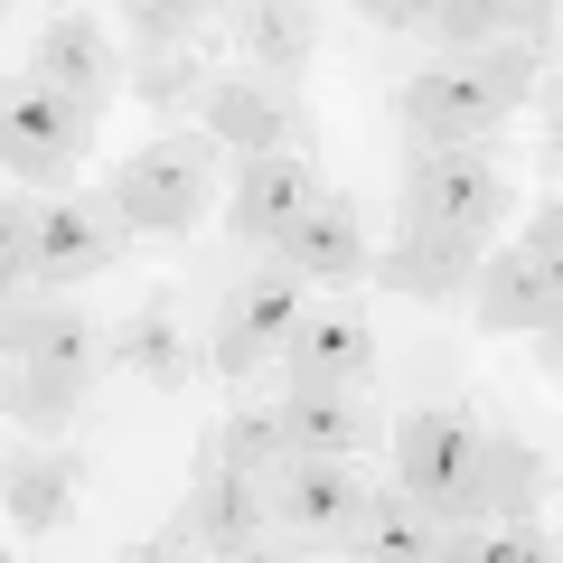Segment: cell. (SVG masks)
<instances>
[{"instance_id":"21","label":"cell","mask_w":563,"mask_h":563,"mask_svg":"<svg viewBox=\"0 0 563 563\" xmlns=\"http://www.w3.org/2000/svg\"><path fill=\"white\" fill-rule=\"evenodd\" d=\"M422 38H442V57L488 47V38H526V47L554 57V0H432Z\"/></svg>"},{"instance_id":"11","label":"cell","mask_w":563,"mask_h":563,"mask_svg":"<svg viewBox=\"0 0 563 563\" xmlns=\"http://www.w3.org/2000/svg\"><path fill=\"white\" fill-rule=\"evenodd\" d=\"M357 498H366L357 461H320V451H282V461L263 470V517H273V526H291V536H347Z\"/></svg>"},{"instance_id":"29","label":"cell","mask_w":563,"mask_h":563,"mask_svg":"<svg viewBox=\"0 0 563 563\" xmlns=\"http://www.w3.org/2000/svg\"><path fill=\"white\" fill-rule=\"evenodd\" d=\"M517 244H526V254H544V263H563V207H554V198H536V217H526V235H517Z\"/></svg>"},{"instance_id":"4","label":"cell","mask_w":563,"mask_h":563,"mask_svg":"<svg viewBox=\"0 0 563 563\" xmlns=\"http://www.w3.org/2000/svg\"><path fill=\"white\" fill-rule=\"evenodd\" d=\"M395 488L442 526H479V413L470 404H413L385 422Z\"/></svg>"},{"instance_id":"31","label":"cell","mask_w":563,"mask_h":563,"mask_svg":"<svg viewBox=\"0 0 563 563\" xmlns=\"http://www.w3.org/2000/svg\"><path fill=\"white\" fill-rule=\"evenodd\" d=\"M0 301H20V291H10V282H0Z\"/></svg>"},{"instance_id":"10","label":"cell","mask_w":563,"mask_h":563,"mask_svg":"<svg viewBox=\"0 0 563 563\" xmlns=\"http://www.w3.org/2000/svg\"><path fill=\"white\" fill-rule=\"evenodd\" d=\"M263 254H273V263H291L301 282H329V291H357V282H366V263H376V244H366V217H357V198L320 188V198H310L291 225H282V235L263 244Z\"/></svg>"},{"instance_id":"1","label":"cell","mask_w":563,"mask_h":563,"mask_svg":"<svg viewBox=\"0 0 563 563\" xmlns=\"http://www.w3.org/2000/svg\"><path fill=\"white\" fill-rule=\"evenodd\" d=\"M95 385V320L76 301H0V413L57 442Z\"/></svg>"},{"instance_id":"19","label":"cell","mask_w":563,"mask_h":563,"mask_svg":"<svg viewBox=\"0 0 563 563\" xmlns=\"http://www.w3.org/2000/svg\"><path fill=\"white\" fill-rule=\"evenodd\" d=\"M85 498V451H20V461L0 470V507H10V526L20 536H47V526H66Z\"/></svg>"},{"instance_id":"26","label":"cell","mask_w":563,"mask_h":563,"mask_svg":"<svg viewBox=\"0 0 563 563\" xmlns=\"http://www.w3.org/2000/svg\"><path fill=\"white\" fill-rule=\"evenodd\" d=\"M132 47H198L217 29V0H122Z\"/></svg>"},{"instance_id":"24","label":"cell","mask_w":563,"mask_h":563,"mask_svg":"<svg viewBox=\"0 0 563 563\" xmlns=\"http://www.w3.org/2000/svg\"><path fill=\"white\" fill-rule=\"evenodd\" d=\"M235 47L254 57V76H301L320 57V20L310 0H235Z\"/></svg>"},{"instance_id":"22","label":"cell","mask_w":563,"mask_h":563,"mask_svg":"<svg viewBox=\"0 0 563 563\" xmlns=\"http://www.w3.org/2000/svg\"><path fill=\"white\" fill-rule=\"evenodd\" d=\"M544 451L526 432H479V517H507V526H536L544 517Z\"/></svg>"},{"instance_id":"5","label":"cell","mask_w":563,"mask_h":563,"mask_svg":"<svg viewBox=\"0 0 563 563\" xmlns=\"http://www.w3.org/2000/svg\"><path fill=\"white\" fill-rule=\"evenodd\" d=\"M507 217H517V179L479 141H413V161L395 179V225H461L488 244Z\"/></svg>"},{"instance_id":"15","label":"cell","mask_w":563,"mask_h":563,"mask_svg":"<svg viewBox=\"0 0 563 563\" xmlns=\"http://www.w3.org/2000/svg\"><path fill=\"white\" fill-rule=\"evenodd\" d=\"M470 273H479V235H461V225H395V244L366 263V282L395 301H451Z\"/></svg>"},{"instance_id":"18","label":"cell","mask_w":563,"mask_h":563,"mask_svg":"<svg viewBox=\"0 0 563 563\" xmlns=\"http://www.w3.org/2000/svg\"><path fill=\"white\" fill-rule=\"evenodd\" d=\"M310 198H320V161H310V151H254V161H244V179H235L225 225H235L244 244H273Z\"/></svg>"},{"instance_id":"32","label":"cell","mask_w":563,"mask_h":563,"mask_svg":"<svg viewBox=\"0 0 563 563\" xmlns=\"http://www.w3.org/2000/svg\"><path fill=\"white\" fill-rule=\"evenodd\" d=\"M0 10H10V0H0Z\"/></svg>"},{"instance_id":"16","label":"cell","mask_w":563,"mask_h":563,"mask_svg":"<svg viewBox=\"0 0 563 563\" xmlns=\"http://www.w3.org/2000/svg\"><path fill=\"white\" fill-rule=\"evenodd\" d=\"M29 76L57 85V95H76L85 113H103L122 85V57H113V29L85 20V10H57V20L38 29V47H29Z\"/></svg>"},{"instance_id":"7","label":"cell","mask_w":563,"mask_h":563,"mask_svg":"<svg viewBox=\"0 0 563 563\" xmlns=\"http://www.w3.org/2000/svg\"><path fill=\"white\" fill-rule=\"evenodd\" d=\"M310 310V282L291 273V263H273L263 254L254 273L225 291V310H217V339H207V366H217L225 385H244V376H263V366L282 357V339H291V320Z\"/></svg>"},{"instance_id":"30","label":"cell","mask_w":563,"mask_h":563,"mask_svg":"<svg viewBox=\"0 0 563 563\" xmlns=\"http://www.w3.org/2000/svg\"><path fill=\"white\" fill-rule=\"evenodd\" d=\"M357 20L366 29H422V20H432V0H357Z\"/></svg>"},{"instance_id":"27","label":"cell","mask_w":563,"mask_h":563,"mask_svg":"<svg viewBox=\"0 0 563 563\" xmlns=\"http://www.w3.org/2000/svg\"><path fill=\"white\" fill-rule=\"evenodd\" d=\"M122 85H132L141 103H188V95L207 85V66H198V47H132Z\"/></svg>"},{"instance_id":"9","label":"cell","mask_w":563,"mask_h":563,"mask_svg":"<svg viewBox=\"0 0 563 563\" xmlns=\"http://www.w3.org/2000/svg\"><path fill=\"white\" fill-rule=\"evenodd\" d=\"M132 225L95 198H38V235H29V291H76V282L113 273Z\"/></svg>"},{"instance_id":"17","label":"cell","mask_w":563,"mask_h":563,"mask_svg":"<svg viewBox=\"0 0 563 563\" xmlns=\"http://www.w3.org/2000/svg\"><path fill=\"white\" fill-rule=\"evenodd\" d=\"M263 479H244V470H198L188 479V507H179V536H188V554H254L263 544Z\"/></svg>"},{"instance_id":"2","label":"cell","mask_w":563,"mask_h":563,"mask_svg":"<svg viewBox=\"0 0 563 563\" xmlns=\"http://www.w3.org/2000/svg\"><path fill=\"white\" fill-rule=\"evenodd\" d=\"M544 47L526 38H488V47H461V57H432L422 76H404L395 95V122L413 141H488L526 95H544Z\"/></svg>"},{"instance_id":"20","label":"cell","mask_w":563,"mask_h":563,"mask_svg":"<svg viewBox=\"0 0 563 563\" xmlns=\"http://www.w3.org/2000/svg\"><path fill=\"white\" fill-rule=\"evenodd\" d=\"M339 544H347V554H376V563H432V554H451V526L422 517L404 488H366Z\"/></svg>"},{"instance_id":"6","label":"cell","mask_w":563,"mask_h":563,"mask_svg":"<svg viewBox=\"0 0 563 563\" xmlns=\"http://www.w3.org/2000/svg\"><path fill=\"white\" fill-rule=\"evenodd\" d=\"M85 151H95V113H85L76 95H57V85H38V76L0 85V169H10V179L66 188L85 169Z\"/></svg>"},{"instance_id":"3","label":"cell","mask_w":563,"mask_h":563,"mask_svg":"<svg viewBox=\"0 0 563 563\" xmlns=\"http://www.w3.org/2000/svg\"><path fill=\"white\" fill-rule=\"evenodd\" d=\"M103 207H113L132 235H198L207 207H217V141L207 132H151L141 151L113 161Z\"/></svg>"},{"instance_id":"12","label":"cell","mask_w":563,"mask_h":563,"mask_svg":"<svg viewBox=\"0 0 563 563\" xmlns=\"http://www.w3.org/2000/svg\"><path fill=\"white\" fill-rule=\"evenodd\" d=\"M470 291H479V310H470V320H479L488 339H544V329L563 320V263L526 254V244L488 254L479 273H470Z\"/></svg>"},{"instance_id":"14","label":"cell","mask_w":563,"mask_h":563,"mask_svg":"<svg viewBox=\"0 0 563 563\" xmlns=\"http://www.w3.org/2000/svg\"><path fill=\"white\" fill-rule=\"evenodd\" d=\"M273 413H282V442H291V451H320V461H366V451L385 442L366 385H282Z\"/></svg>"},{"instance_id":"8","label":"cell","mask_w":563,"mask_h":563,"mask_svg":"<svg viewBox=\"0 0 563 563\" xmlns=\"http://www.w3.org/2000/svg\"><path fill=\"white\" fill-rule=\"evenodd\" d=\"M198 132L217 151H320V122L282 76H207L198 85Z\"/></svg>"},{"instance_id":"25","label":"cell","mask_w":563,"mask_h":563,"mask_svg":"<svg viewBox=\"0 0 563 563\" xmlns=\"http://www.w3.org/2000/svg\"><path fill=\"white\" fill-rule=\"evenodd\" d=\"M282 451H291V442H282V413H273V404L217 413V422L198 432V470H244V479H263V470H273Z\"/></svg>"},{"instance_id":"28","label":"cell","mask_w":563,"mask_h":563,"mask_svg":"<svg viewBox=\"0 0 563 563\" xmlns=\"http://www.w3.org/2000/svg\"><path fill=\"white\" fill-rule=\"evenodd\" d=\"M29 235H38V198H0V282L29 291Z\"/></svg>"},{"instance_id":"13","label":"cell","mask_w":563,"mask_h":563,"mask_svg":"<svg viewBox=\"0 0 563 563\" xmlns=\"http://www.w3.org/2000/svg\"><path fill=\"white\" fill-rule=\"evenodd\" d=\"M376 376V320L357 301H320L282 339V385H366Z\"/></svg>"},{"instance_id":"23","label":"cell","mask_w":563,"mask_h":563,"mask_svg":"<svg viewBox=\"0 0 563 563\" xmlns=\"http://www.w3.org/2000/svg\"><path fill=\"white\" fill-rule=\"evenodd\" d=\"M103 357H113L122 376H141V385H188V376H198V347H188V329H179L169 301H141L132 320L103 339Z\"/></svg>"}]
</instances>
